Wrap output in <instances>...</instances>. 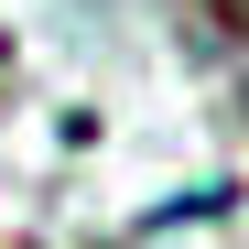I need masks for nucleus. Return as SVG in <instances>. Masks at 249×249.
<instances>
[{"instance_id":"f257e3e1","label":"nucleus","mask_w":249,"mask_h":249,"mask_svg":"<svg viewBox=\"0 0 249 249\" xmlns=\"http://www.w3.org/2000/svg\"><path fill=\"white\" fill-rule=\"evenodd\" d=\"M206 11H217V22H228V33H249V0H206Z\"/></svg>"}]
</instances>
